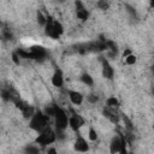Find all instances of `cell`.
I'll list each match as a JSON object with an SVG mask.
<instances>
[{"mask_svg": "<svg viewBox=\"0 0 154 154\" xmlns=\"http://www.w3.org/2000/svg\"><path fill=\"white\" fill-rule=\"evenodd\" d=\"M76 6H77V8H76V14H77V18L78 19H81V20H85V19H88V17H89V12H88V10L84 7V5L82 4V2H76Z\"/></svg>", "mask_w": 154, "mask_h": 154, "instance_id": "11", "label": "cell"}, {"mask_svg": "<svg viewBox=\"0 0 154 154\" xmlns=\"http://www.w3.org/2000/svg\"><path fill=\"white\" fill-rule=\"evenodd\" d=\"M136 61H137V58H136V55H135L134 53H131V54H129L128 57H125V58H124V63H125L126 65H129V66L135 65V64H136Z\"/></svg>", "mask_w": 154, "mask_h": 154, "instance_id": "15", "label": "cell"}, {"mask_svg": "<svg viewBox=\"0 0 154 154\" xmlns=\"http://www.w3.org/2000/svg\"><path fill=\"white\" fill-rule=\"evenodd\" d=\"M12 60L14 61V64L18 65V64H19V55L16 54V53H13V54H12Z\"/></svg>", "mask_w": 154, "mask_h": 154, "instance_id": "21", "label": "cell"}, {"mask_svg": "<svg viewBox=\"0 0 154 154\" xmlns=\"http://www.w3.org/2000/svg\"><path fill=\"white\" fill-rule=\"evenodd\" d=\"M114 75V69L107 60H102V76L107 79H112Z\"/></svg>", "mask_w": 154, "mask_h": 154, "instance_id": "10", "label": "cell"}, {"mask_svg": "<svg viewBox=\"0 0 154 154\" xmlns=\"http://www.w3.org/2000/svg\"><path fill=\"white\" fill-rule=\"evenodd\" d=\"M51 83L53 84V87L55 88H61L63 84H64V75H63V71L61 70H55L52 78H51Z\"/></svg>", "mask_w": 154, "mask_h": 154, "instance_id": "9", "label": "cell"}, {"mask_svg": "<svg viewBox=\"0 0 154 154\" xmlns=\"http://www.w3.org/2000/svg\"><path fill=\"white\" fill-rule=\"evenodd\" d=\"M25 154H40V148L37 144H28L24 148Z\"/></svg>", "mask_w": 154, "mask_h": 154, "instance_id": "14", "label": "cell"}, {"mask_svg": "<svg viewBox=\"0 0 154 154\" xmlns=\"http://www.w3.org/2000/svg\"><path fill=\"white\" fill-rule=\"evenodd\" d=\"M37 22H38V24H40V25H42V26H45V25H46L47 17H46L41 11H38V12H37Z\"/></svg>", "mask_w": 154, "mask_h": 154, "instance_id": "17", "label": "cell"}, {"mask_svg": "<svg viewBox=\"0 0 154 154\" xmlns=\"http://www.w3.org/2000/svg\"><path fill=\"white\" fill-rule=\"evenodd\" d=\"M67 95H69V100L72 105L75 106H81L83 103V100H84V96L81 91H77V90H69L67 91Z\"/></svg>", "mask_w": 154, "mask_h": 154, "instance_id": "7", "label": "cell"}, {"mask_svg": "<svg viewBox=\"0 0 154 154\" xmlns=\"http://www.w3.org/2000/svg\"><path fill=\"white\" fill-rule=\"evenodd\" d=\"M87 100H88L89 102H91V103H96V102L99 101V96H97L96 94H89V95L87 96Z\"/></svg>", "mask_w": 154, "mask_h": 154, "instance_id": "18", "label": "cell"}, {"mask_svg": "<svg viewBox=\"0 0 154 154\" xmlns=\"http://www.w3.org/2000/svg\"><path fill=\"white\" fill-rule=\"evenodd\" d=\"M83 124H84V120L78 114L69 116V128L72 131H75V132L79 131V129L83 126Z\"/></svg>", "mask_w": 154, "mask_h": 154, "instance_id": "6", "label": "cell"}, {"mask_svg": "<svg viewBox=\"0 0 154 154\" xmlns=\"http://www.w3.org/2000/svg\"><path fill=\"white\" fill-rule=\"evenodd\" d=\"M123 146H124V141L120 137L114 136L109 142V152H111V154H118L122 150Z\"/></svg>", "mask_w": 154, "mask_h": 154, "instance_id": "8", "label": "cell"}, {"mask_svg": "<svg viewBox=\"0 0 154 154\" xmlns=\"http://www.w3.org/2000/svg\"><path fill=\"white\" fill-rule=\"evenodd\" d=\"M96 5H97L101 10H106V8L108 7V4H107L106 1H99V2H96Z\"/></svg>", "mask_w": 154, "mask_h": 154, "instance_id": "19", "label": "cell"}, {"mask_svg": "<svg viewBox=\"0 0 154 154\" xmlns=\"http://www.w3.org/2000/svg\"><path fill=\"white\" fill-rule=\"evenodd\" d=\"M48 122H49V117H47L41 111H38V112L36 111L34 113V116L30 118L29 128L32 129L36 132H41V131H43L48 126Z\"/></svg>", "mask_w": 154, "mask_h": 154, "instance_id": "2", "label": "cell"}, {"mask_svg": "<svg viewBox=\"0 0 154 154\" xmlns=\"http://www.w3.org/2000/svg\"><path fill=\"white\" fill-rule=\"evenodd\" d=\"M73 149L78 153H87L89 150V143L82 135H77V137L73 142Z\"/></svg>", "mask_w": 154, "mask_h": 154, "instance_id": "5", "label": "cell"}, {"mask_svg": "<svg viewBox=\"0 0 154 154\" xmlns=\"http://www.w3.org/2000/svg\"><path fill=\"white\" fill-rule=\"evenodd\" d=\"M55 140H57V134H55V131L52 130L49 126H47L43 131L38 132V136L36 137L35 142H36V144H38V146H41V147H46V146L52 144Z\"/></svg>", "mask_w": 154, "mask_h": 154, "instance_id": "4", "label": "cell"}, {"mask_svg": "<svg viewBox=\"0 0 154 154\" xmlns=\"http://www.w3.org/2000/svg\"><path fill=\"white\" fill-rule=\"evenodd\" d=\"M54 120H55V132H65V130L69 128V116L67 113L60 108L59 106L55 105V112L53 116Z\"/></svg>", "mask_w": 154, "mask_h": 154, "instance_id": "3", "label": "cell"}, {"mask_svg": "<svg viewBox=\"0 0 154 154\" xmlns=\"http://www.w3.org/2000/svg\"><path fill=\"white\" fill-rule=\"evenodd\" d=\"M119 154H128V153H126V149H125V147H124V146H123V148H122V150L119 152Z\"/></svg>", "mask_w": 154, "mask_h": 154, "instance_id": "23", "label": "cell"}, {"mask_svg": "<svg viewBox=\"0 0 154 154\" xmlns=\"http://www.w3.org/2000/svg\"><path fill=\"white\" fill-rule=\"evenodd\" d=\"M81 81H82V83L85 84L87 87H91V85L94 84V79H93V77H91L89 73H87V72H84V73L81 76Z\"/></svg>", "mask_w": 154, "mask_h": 154, "instance_id": "13", "label": "cell"}, {"mask_svg": "<svg viewBox=\"0 0 154 154\" xmlns=\"http://www.w3.org/2000/svg\"><path fill=\"white\" fill-rule=\"evenodd\" d=\"M88 138L89 141H96L97 140V132L94 128H89L88 130Z\"/></svg>", "mask_w": 154, "mask_h": 154, "instance_id": "16", "label": "cell"}, {"mask_svg": "<svg viewBox=\"0 0 154 154\" xmlns=\"http://www.w3.org/2000/svg\"><path fill=\"white\" fill-rule=\"evenodd\" d=\"M46 154H58V150H57L55 147H48Z\"/></svg>", "mask_w": 154, "mask_h": 154, "instance_id": "20", "label": "cell"}, {"mask_svg": "<svg viewBox=\"0 0 154 154\" xmlns=\"http://www.w3.org/2000/svg\"><path fill=\"white\" fill-rule=\"evenodd\" d=\"M131 53H132V52H131V49H126V51H124V52H123V55H122V57H123V59H124L125 57H128L129 54H131Z\"/></svg>", "mask_w": 154, "mask_h": 154, "instance_id": "22", "label": "cell"}, {"mask_svg": "<svg viewBox=\"0 0 154 154\" xmlns=\"http://www.w3.org/2000/svg\"><path fill=\"white\" fill-rule=\"evenodd\" d=\"M106 105L108 108H117L119 107V100L116 96H108L106 99Z\"/></svg>", "mask_w": 154, "mask_h": 154, "instance_id": "12", "label": "cell"}, {"mask_svg": "<svg viewBox=\"0 0 154 154\" xmlns=\"http://www.w3.org/2000/svg\"><path fill=\"white\" fill-rule=\"evenodd\" d=\"M45 31H46V35L48 37L59 38L64 32V26L58 19H54L52 17H47V22H46V25H45Z\"/></svg>", "mask_w": 154, "mask_h": 154, "instance_id": "1", "label": "cell"}]
</instances>
